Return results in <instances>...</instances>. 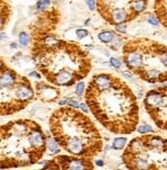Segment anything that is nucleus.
Wrapping results in <instances>:
<instances>
[{
    "label": "nucleus",
    "mask_w": 167,
    "mask_h": 170,
    "mask_svg": "<svg viewBox=\"0 0 167 170\" xmlns=\"http://www.w3.org/2000/svg\"><path fill=\"white\" fill-rule=\"evenodd\" d=\"M69 105L71 106H73V107H78V104L75 102V101H70L69 102Z\"/></svg>",
    "instance_id": "nucleus-21"
},
{
    "label": "nucleus",
    "mask_w": 167,
    "mask_h": 170,
    "mask_svg": "<svg viewBox=\"0 0 167 170\" xmlns=\"http://www.w3.org/2000/svg\"><path fill=\"white\" fill-rule=\"evenodd\" d=\"M30 77H39V74L38 73H35V72H32V73H30Z\"/></svg>",
    "instance_id": "nucleus-22"
},
{
    "label": "nucleus",
    "mask_w": 167,
    "mask_h": 170,
    "mask_svg": "<svg viewBox=\"0 0 167 170\" xmlns=\"http://www.w3.org/2000/svg\"><path fill=\"white\" fill-rule=\"evenodd\" d=\"M127 19V13L124 9H115L112 12V20L115 23L121 24Z\"/></svg>",
    "instance_id": "nucleus-5"
},
{
    "label": "nucleus",
    "mask_w": 167,
    "mask_h": 170,
    "mask_svg": "<svg viewBox=\"0 0 167 170\" xmlns=\"http://www.w3.org/2000/svg\"><path fill=\"white\" fill-rule=\"evenodd\" d=\"M146 105L159 127L167 129V88L148 93Z\"/></svg>",
    "instance_id": "nucleus-1"
},
{
    "label": "nucleus",
    "mask_w": 167,
    "mask_h": 170,
    "mask_svg": "<svg viewBox=\"0 0 167 170\" xmlns=\"http://www.w3.org/2000/svg\"><path fill=\"white\" fill-rule=\"evenodd\" d=\"M146 8V1L144 0H136L133 4V9L136 13H140Z\"/></svg>",
    "instance_id": "nucleus-7"
},
{
    "label": "nucleus",
    "mask_w": 167,
    "mask_h": 170,
    "mask_svg": "<svg viewBox=\"0 0 167 170\" xmlns=\"http://www.w3.org/2000/svg\"><path fill=\"white\" fill-rule=\"evenodd\" d=\"M29 42V36L25 32H22L20 34V43L22 45H27Z\"/></svg>",
    "instance_id": "nucleus-10"
},
{
    "label": "nucleus",
    "mask_w": 167,
    "mask_h": 170,
    "mask_svg": "<svg viewBox=\"0 0 167 170\" xmlns=\"http://www.w3.org/2000/svg\"><path fill=\"white\" fill-rule=\"evenodd\" d=\"M110 63H111V65L114 67H116V68H120L121 67V61L120 60H118V59H116V58H111L110 59Z\"/></svg>",
    "instance_id": "nucleus-16"
},
{
    "label": "nucleus",
    "mask_w": 167,
    "mask_h": 170,
    "mask_svg": "<svg viewBox=\"0 0 167 170\" xmlns=\"http://www.w3.org/2000/svg\"><path fill=\"white\" fill-rule=\"evenodd\" d=\"M87 35H88V31L85 30V29H78L77 30V36L79 39L86 37Z\"/></svg>",
    "instance_id": "nucleus-12"
},
{
    "label": "nucleus",
    "mask_w": 167,
    "mask_h": 170,
    "mask_svg": "<svg viewBox=\"0 0 167 170\" xmlns=\"http://www.w3.org/2000/svg\"><path fill=\"white\" fill-rule=\"evenodd\" d=\"M148 22L150 24H152V25H155V26H157V25H158V20L156 19V17H154V16H150V17H148Z\"/></svg>",
    "instance_id": "nucleus-17"
},
{
    "label": "nucleus",
    "mask_w": 167,
    "mask_h": 170,
    "mask_svg": "<svg viewBox=\"0 0 167 170\" xmlns=\"http://www.w3.org/2000/svg\"><path fill=\"white\" fill-rule=\"evenodd\" d=\"M50 0H40L38 3H37V8L39 9H42L45 8V7H46L49 4H50Z\"/></svg>",
    "instance_id": "nucleus-13"
},
{
    "label": "nucleus",
    "mask_w": 167,
    "mask_h": 170,
    "mask_svg": "<svg viewBox=\"0 0 167 170\" xmlns=\"http://www.w3.org/2000/svg\"><path fill=\"white\" fill-rule=\"evenodd\" d=\"M95 82L97 85V88L99 89H108L110 87V78L107 75H98L95 79Z\"/></svg>",
    "instance_id": "nucleus-4"
},
{
    "label": "nucleus",
    "mask_w": 167,
    "mask_h": 170,
    "mask_svg": "<svg viewBox=\"0 0 167 170\" xmlns=\"http://www.w3.org/2000/svg\"><path fill=\"white\" fill-rule=\"evenodd\" d=\"M16 93L17 96L22 100H27L33 96V92H32V90L28 86H20L16 90Z\"/></svg>",
    "instance_id": "nucleus-2"
},
{
    "label": "nucleus",
    "mask_w": 167,
    "mask_h": 170,
    "mask_svg": "<svg viewBox=\"0 0 167 170\" xmlns=\"http://www.w3.org/2000/svg\"><path fill=\"white\" fill-rule=\"evenodd\" d=\"M126 142H127L126 138H116L115 141H114V146H112V147L116 149V150H121L125 146Z\"/></svg>",
    "instance_id": "nucleus-8"
},
{
    "label": "nucleus",
    "mask_w": 167,
    "mask_h": 170,
    "mask_svg": "<svg viewBox=\"0 0 167 170\" xmlns=\"http://www.w3.org/2000/svg\"><path fill=\"white\" fill-rule=\"evenodd\" d=\"M153 129L150 126H140L138 127V132L139 133H148V132H152Z\"/></svg>",
    "instance_id": "nucleus-14"
},
{
    "label": "nucleus",
    "mask_w": 167,
    "mask_h": 170,
    "mask_svg": "<svg viewBox=\"0 0 167 170\" xmlns=\"http://www.w3.org/2000/svg\"><path fill=\"white\" fill-rule=\"evenodd\" d=\"M96 164H97L98 166H102V165H103V162L100 161V160H99V161H96Z\"/></svg>",
    "instance_id": "nucleus-23"
},
{
    "label": "nucleus",
    "mask_w": 167,
    "mask_h": 170,
    "mask_svg": "<svg viewBox=\"0 0 167 170\" xmlns=\"http://www.w3.org/2000/svg\"><path fill=\"white\" fill-rule=\"evenodd\" d=\"M14 82V75L13 72L5 71L1 74V88L4 89L10 87Z\"/></svg>",
    "instance_id": "nucleus-3"
},
{
    "label": "nucleus",
    "mask_w": 167,
    "mask_h": 170,
    "mask_svg": "<svg viewBox=\"0 0 167 170\" xmlns=\"http://www.w3.org/2000/svg\"><path fill=\"white\" fill-rule=\"evenodd\" d=\"M64 104H66V100H63L60 102V105H64Z\"/></svg>",
    "instance_id": "nucleus-24"
},
{
    "label": "nucleus",
    "mask_w": 167,
    "mask_h": 170,
    "mask_svg": "<svg viewBox=\"0 0 167 170\" xmlns=\"http://www.w3.org/2000/svg\"><path fill=\"white\" fill-rule=\"evenodd\" d=\"M12 45L13 48H17V45H16V43H12V45Z\"/></svg>",
    "instance_id": "nucleus-25"
},
{
    "label": "nucleus",
    "mask_w": 167,
    "mask_h": 170,
    "mask_svg": "<svg viewBox=\"0 0 167 170\" xmlns=\"http://www.w3.org/2000/svg\"><path fill=\"white\" fill-rule=\"evenodd\" d=\"M98 37L101 41L103 42H110L112 40V38H114V35H112L111 32L110 31H106V32H102V33H100L98 35Z\"/></svg>",
    "instance_id": "nucleus-6"
},
{
    "label": "nucleus",
    "mask_w": 167,
    "mask_h": 170,
    "mask_svg": "<svg viewBox=\"0 0 167 170\" xmlns=\"http://www.w3.org/2000/svg\"><path fill=\"white\" fill-rule=\"evenodd\" d=\"M86 2L91 10H93L95 8V0H86Z\"/></svg>",
    "instance_id": "nucleus-18"
},
{
    "label": "nucleus",
    "mask_w": 167,
    "mask_h": 170,
    "mask_svg": "<svg viewBox=\"0 0 167 170\" xmlns=\"http://www.w3.org/2000/svg\"><path fill=\"white\" fill-rule=\"evenodd\" d=\"M84 89H85V84H84V82H79V84L78 85L77 91H75V93H77L78 96H81L82 94H83V92H84Z\"/></svg>",
    "instance_id": "nucleus-15"
},
{
    "label": "nucleus",
    "mask_w": 167,
    "mask_h": 170,
    "mask_svg": "<svg viewBox=\"0 0 167 170\" xmlns=\"http://www.w3.org/2000/svg\"><path fill=\"white\" fill-rule=\"evenodd\" d=\"M117 31L118 32H122V33H124V32L126 31V25L125 24H122V25H118L117 26Z\"/></svg>",
    "instance_id": "nucleus-19"
},
{
    "label": "nucleus",
    "mask_w": 167,
    "mask_h": 170,
    "mask_svg": "<svg viewBox=\"0 0 167 170\" xmlns=\"http://www.w3.org/2000/svg\"><path fill=\"white\" fill-rule=\"evenodd\" d=\"M48 146H49V149H50L51 151H55V150H57V147H58L57 141H56L55 139H53V138L49 139Z\"/></svg>",
    "instance_id": "nucleus-11"
},
{
    "label": "nucleus",
    "mask_w": 167,
    "mask_h": 170,
    "mask_svg": "<svg viewBox=\"0 0 167 170\" xmlns=\"http://www.w3.org/2000/svg\"><path fill=\"white\" fill-rule=\"evenodd\" d=\"M68 169H74V170H78V169H85L87 168L86 166H84L83 163L81 161H78V160H75V161H72L69 163V166L67 167Z\"/></svg>",
    "instance_id": "nucleus-9"
},
{
    "label": "nucleus",
    "mask_w": 167,
    "mask_h": 170,
    "mask_svg": "<svg viewBox=\"0 0 167 170\" xmlns=\"http://www.w3.org/2000/svg\"><path fill=\"white\" fill-rule=\"evenodd\" d=\"M81 108H82L84 111H85V113H88V107L86 106L85 103H82V104H81Z\"/></svg>",
    "instance_id": "nucleus-20"
}]
</instances>
